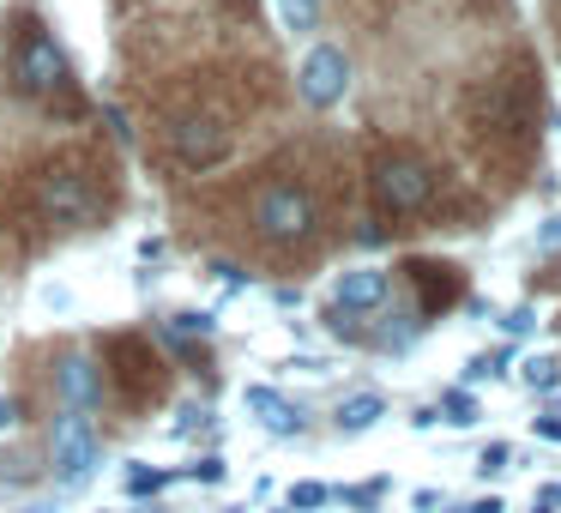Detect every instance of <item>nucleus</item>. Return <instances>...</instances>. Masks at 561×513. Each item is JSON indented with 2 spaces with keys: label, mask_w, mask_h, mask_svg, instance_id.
Returning a JSON list of instances; mask_svg holds the SVG:
<instances>
[{
  "label": "nucleus",
  "mask_w": 561,
  "mask_h": 513,
  "mask_svg": "<svg viewBox=\"0 0 561 513\" xmlns=\"http://www.w3.org/2000/svg\"><path fill=\"white\" fill-rule=\"evenodd\" d=\"M25 194H31V212H37L43 224H61V230H79V224H91L103 212V187H98V175H91L85 158L37 163Z\"/></svg>",
  "instance_id": "obj_1"
},
{
  "label": "nucleus",
  "mask_w": 561,
  "mask_h": 513,
  "mask_svg": "<svg viewBox=\"0 0 561 513\" xmlns=\"http://www.w3.org/2000/svg\"><path fill=\"white\" fill-rule=\"evenodd\" d=\"M248 218H254V236L272 242V248H302V242H314V230H320V206H314V194H308L302 182L254 187Z\"/></svg>",
  "instance_id": "obj_2"
},
{
  "label": "nucleus",
  "mask_w": 561,
  "mask_h": 513,
  "mask_svg": "<svg viewBox=\"0 0 561 513\" xmlns=\"http://www.w3.org/2000/svg\"><path fill=\"white\" fill-rule=\"evenodd\" d=\"M368 194L380 200V212L411 218V212L435 206V170H428L416 151H380V158L368 163Z\"/></svg>",
  "instance_id": "obj_3"
},
{
  "label": "nucleus",
  "mask_w": 561,
  "mask_h": 513,
  "mask_svg": "<svg viewBox=\"0 0 561 513\" xmlns=\"http://www.w3.org/2000/svg\"><path fill=\"white\" fill-rule=\"evenodd\" d=\"M13 86L25 91V98H61L73 79H67V55L55 49V37L43 25H19L13 37Z\"/></svg>",
  "instance_id": "obj_4"
},
{
  "label": "nucleus",
  "mask_w": 561,
  "mask_h": 513,
  "mask_svg": "<svg viewBox=\"0 0 561 513\" xmlns=\"http://www.w3.org/2000/svg\"><path fill=\"white\" fill-rule=\"evenodd\" d=\"M170 151L187 163V170H211V163H224V151H230V127L218 122L211 110H182L170 115Z\"/></svg>",
  "instance_id": "obj_5"
},
{
  "label": "nucleus",
  "mask_w": 561,
  "mask_h": 513,
  "mask_svg": "<svg viewBox=\"0 0 561 513\" xmlns=\"http://www.w3.org/2000/svg\"><path fill=\"white\" fill-rule=\"evenodd\" d=\"M98 459H103V447H98L91 417L85 411H61V423H55V477H61V483H85Z\"/></svg>",
  "instance_id": "obj_6"
},
{
  "label": "nucleus",
  "mask_w": 561,
  "mask_h": 513,
  "mask_svg": "<svg viewBox=\"0 0 561 513\" xmlns=\"http://www.w3.org/2000/svg\"><path fill=\"white\" fill-rule=\"evenodd\" d=\"M344 86H351V61H344L339 49H314L302 61V98L314 103V110H327V103L344 98Z\"/></svg>",
  "instance_id": "obj_7"
},
{
  "label": "nucleus",
  "mask_w": 561,
  "mask_h": 513,
  "mask_svg": "<svg viewBox=\"0 0 561 513\" xmlns=\"http://www.w3.org/2000/svg\"><path fill=\"white\" fill-rule=\"evenodd\" d=\"M55 387H61V404H67V411H85V404L103 392V380L91 375L85 356H67V363L55 368Z\"/></svg>",
  "instance_id": "obj_8"
},
{
  "label": "nucleus",
  "mask_w": 561,
  "mask_h": 513,
  "mask_svg": "<svg viewBox=\"0 0 561 513\" xmlns=\"http://www.w3.org/2000/svg\"><path fill=\"white\" fill-rule=\"evenodd\" d=\"M380 296H387V278H380V272H351V278L339 284V308H375Z\"/></svg>",
  "instance_id": "obj_9"
},
{
  "label": "nucleus",
  "mask_w": 561,
  "mask_h": 513,
  "mask_svg": "<svg viewBox=\"0 0 561 513\" xmlns=\"http://www.w3.org/2000/svg\"><path fill=\"white\" fill-rule=\"evenodd\" d=\"M278 13L290 31H314L320 25V0H278Z\"/></svg>",
  "instance_id": "obj_10"
},
{
  "label": "nucleus",
  "mask_w": 561,
  "mask_h": 513,
  "mask_svg": "<svg viewBox=\"0 0 561 513\" xmlns=\"http://www.w3.org/2000/svg\"><path fill=\"white\" fill-rule=\"evenodd\" d=\"M375 417H380V399H351L339 423H344V429H363V423H375Z\"/></svg>",
  "instance_id": "obj_11"
},
{
  "label": "nucleus",
  "mask_w": 561,
  "mask_h": 513,
  "mask_svg": "<svg viewBox=\"0 0 561 513\" xmlns=\"http://www.w3.org/2000/svg\"><path fill=\"white\" fill-rule=\"evenodd\" d=\"M19 423V399H0V429H13Z\"/></svg>",
  "instance_id": "obj_12"
},
{
  "label": "nucleus",
  "mask_w": 561,
  "mask_h": 513,
  "mask_svg": "<svg viewBox=\"0 0 561 513\" xmlns=\"http://www.w3.org/2000/svg\"><path fill=\"white\" fill-rule=\"evenodd\" d=\"M236 7H254V0H236Z\"/></svg>",
  "instance_id": "obj_13"
}]
</instances>
